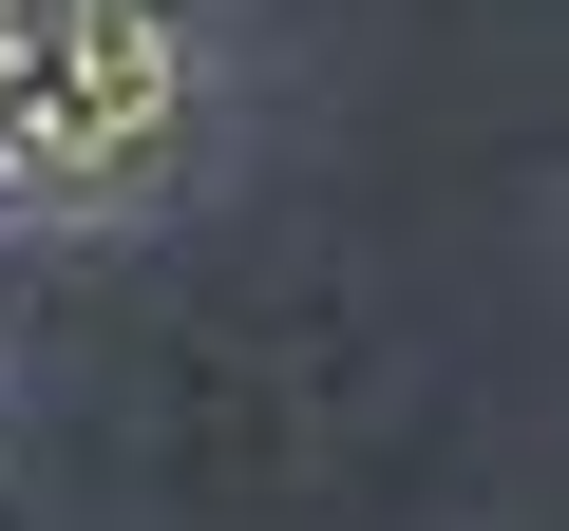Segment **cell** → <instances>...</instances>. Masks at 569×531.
Here are the masks:
<instances>
[{"label": "cell", "mask_w": 569, "mask_h": 531, "mask_svg": "<svg viewBox=\"0 0 569 531\" xmlns=\"http://www.w3.org/2000/svg\"><path fill=\"white\" fill-rule=\"evenodd\" d=\"M209 152V0H0V228H133Z\"/></svg>", "instance_id": "6da1fadb"}]
</instances>
